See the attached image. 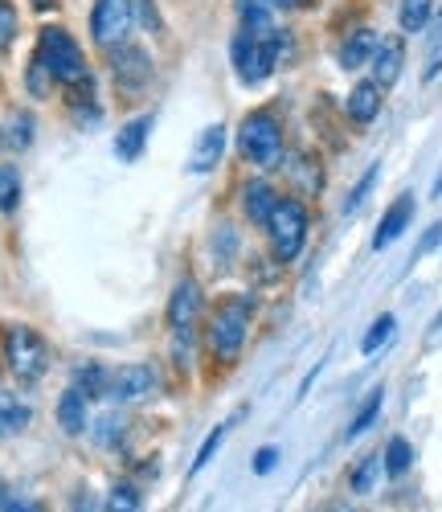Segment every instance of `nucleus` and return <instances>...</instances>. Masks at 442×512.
<instances>
[{
  "label": "nucleus",
  "mask_w": 442,
  "mask_h": 512,
  "mask_svg": "<svg viewBox=\"0 0 442 512\" xmlns=\"http://www.w3.org/2000/svg\"><path fill=\"white\" fill-rule=\"evenodd\" d=\"M37 58L46 62L50 78L66 91H78V87H91V66H86V54L78 41L62 29V25H46L37 33Z\"/></svg>",
  "instance_id": "f257e3e1"
},
{
  "label": "nucleus",
  "mask_w": 442,
  "mask_h": 512,
  "mask_svg": "<svg viewBox=\"0 0 442 512\" xmlns=\"http://www.w3.org/2000/svg\"><path fill=\"white\" fill-rule=\"evenodd\" d=\"M283 54H287V33H283V29H279L275 37H250V33L238 29L234 41H230L234 70H238V78L246 82V87H258V82H267V78L279 70Z\"/></svg>",
  "instance_id": "f03ea898"
},
{
  "label": "nucleus",
  "mask_w": 442,
  "mask_h": 512,
  "mask_svg": "<svg viewBox=\"0 0 442 512\" xmlns=\"http://www.w3.org/2000/svg\"><path fill=\"white\" fill-rule=\"evenodd\" d=\"M250 320H254V295H230L221 300V308L209 320V349L217 361H238L246 336H250Z\"/></svg>",
  "instance_id": "7ed1b4c3"
},
{
  "label": "nucleus",
  "mask_w": 442,
  "mask_h": 512,
  "mask_svg": "<svg viewBox=\"0 0 442 512\" xmlns=\"http://www.w3.org/2000/svg\"><path fill=\"white\" fill-rule=\"evenodd\" d=\"M238 152L254 168H279L283 164V127L271 111H254L238 127Z\"/></svg>",
  "instance_id": "20e7f679"
},
{
  "label": "nucleus",
  "mask_w": 442,
  "mask_h": 512,
  "mask_svg": "<svg viewBox=\"0 0 442 512\" xmlns=\"http://www.w3.org/2000/svg\"><path fill=\"white\" fill-rule=\"evenodd\" d=\"M0 336H5V361L17 381H37L50 369V345L29 324H5Z\"/></svg>",
  "instance_id": "39448f33"
},
{
  "label": "nucleus",
  "mask_w": 442,
  "mask_h": 512,
  "mask_svg": "<svg viewBox=\"0 0 442 512\" xmlns=\"http://www.w3.org/2000/svg\"><path fill=\"white\" fill-rule=\"evenodd\" d=\"M267 238H271V250H275L279 263H295L299 259V250L307 242V209H303V201H295V197H279L275 201L271 218H267Z\"/></svg>",
  "instance_id": "423d86ee"
},
{
  "label": "nucleus",
  "mask_w": 442,
  "mask_h": 512,
  "mask_svg": "<svg viewBox=\"0 0 442 512\" xmlns=\"http://www.w3.org/2000/svg\"><path fill=\"white\" fill-rule=\"evenodd\" d=\"M131 25H136V5H131V0H95V9H91L95 46H103V50L119 46V41H127Z\"/></svg>",
  "instance_id": "0eeeda50"
},
{
  "label": "nucleus",
  "mask_w": 442,
  "mask_h": 512,
  "mask_svg": "<svg viewBox=\"0 0 442 512\" xmlns=\"http://www.w3.org/2000/svg\"><path fill=\"white\" fill-rule=\"evenodd\" d=\"M156 390H160V373L152 365H144V361L111 369V398L123 402V406H136V402L152 398Z\"/></svg>",
  "instance_id": "6e6552de"
},
{
  "label": "nucleus",
  "mask_w": 442,
  "mask_h": 512,
  "mask_svg": "<svg viewBox=\"0 0 442 512\" xmlns=\"http://www.w3.org/2000/svg\"><path fill=\"white\" fill-rule=\"evenodd\" d=\"M111 74L119 82V91H144L152 82V58L148 50L131 46V41H119L111 46Z\"/></svg>",
  "instance_id": "1a4fd4ad"
},
{
  "label": "nucleus",
  "mask_w": 442,
  "mask_h": 512,
  "mask_svg": "<svg viewBox=\"0 0 442 512\" xmlns=\"http://www.w3.org/2000/svg\"><path fill=\"white\" fill-rule=\"evenodd\" d=\"M201 308H205L201 287L193 279H181V283H176V291H172V300H168V328L172 332H189L197 324Z\"/></svg>",
  "instance_id": "9d476101"
},
{
  "label": "nucleus",
  "mask_w": 442,
  "mask_h": 512,
  "mask_svg": "<svg viewBox=\"0 0 442 512\" xmlns=\"http://www.w3.org/2000/svg\"><path fill=\"white\" fill-rule=\"evenodd\" d=\"M221 156H226V127L209 123V127H201V136L189 148V173H197V177L213 173V168L221 164Z\"/></svg>",
  "instance_id": "9b49d317"
},
{
  "label": "nucleus",
  "mask_w": 442,
  "mask_h": 512,
  "mask_svg": "<svg viewBox=\"0 0 442 512\" xmlns=\"http://www.w3.org/2000/svg\"><path fill=\"white\" fill-rule=\"evenodd\" d=\"M377 46H381V37L373 33V29H352L344 41H340V50H336V62H340V70H361V66H369L373 62V54H377Z\"/></svg>",
  "instance_id": "f8f14e48"
},
{
  "label": "nucleus",
  "mask_w": 442,
  "mask_h": 512,
  "mask_svg": "<svg viewBox=\"0 0 442 512\" xmlns=\"http://www.w3.org/2000/svg\"><path fill=\"white\" fill-rule=\"evenodd\" d=\"M373 82L385 91V87H393L397 78H402V66H406V46H402V37H385L381 46H377V54H373Z\"/></svg>",
  "instance_id": "ddd939ff"
},
{
  "label": "nucleus",
  "mask_w": 442,
  "mask_h": 512,
  "mask_svg": "<svg viewBox=\"0 0 442 512\" xmlns=\"http://www.w3.org/2000/svg\"><path fill=\"white\" fill-rule=\"evenodd\" d=\"M410 218H414V197L410 193H402L389 209H385V218H381V226H377V234H373V250H385L389 242H397L406 234V226H410Z\"/></svg>",
  "instance_id": "4468645a"
},
{
  "label": "nucleus",
  "mask_w": 442,
  "mask_h": 512,
  "mask_svg": "<svg viewBox=\"0 0 442 512\" xmlns=\"http://www.w3.org/2000/svg\"><path fill=\"white\" fill-rule=\"evenodd\" d=\"M238 17H242V33L250 37H275V5L271 0H238Z\"/></svg>",
  "instance_id": "2eb2a0df"
},
{
  "label": "nucleus",
  "mask_w": 442,
  "mask_h": 512,
  "mask_svg": "<svg viewBox=\"0 0 442 512\" xmlns=\"http://www.w3.org/2000/svg\"><path fill=\"white\" fill-rule=\"evenodd\" d=\"M381 103L385 99H381V87H377L373 78L369 82H357V87L348 91V119L365 127V123H373L381 115Z\"/></svg>",
  "instance_id": "dca6fc26"
},
{
  "label": "nucleus",
  "mask_w": 442,
  "mask_h": 512,
  "mask_svg": "<svg viewBox=\"0 0 442 512\" xmlns=\"http://www.w3.org/2000/svg\"><path fill=\"white\" fill-rule=\"evenodd\" d=\"M152 123H156L152 115H140V119L123 123V132L115 136V156H119L123 164H131V160H140V156H144V144H148Z\"/></svg>",
  "instance_id": "f3484780"
},
{
  "label": "nucleus",
  "mask_w": 442,
  "mask_h": 512,
  "mask_svg": "<svg viewBox=\"0 0 442 512\" xmlns=\"http://www.w3.org/2000/svg\"><path fill=\"white\" fill-rule=\"evenodd\" d=\"M275 201H279V193H275L267 181H250V185L242 189V209H246V218L258 222V226H267Z\"/></svg>",
  "instance_id": "a211bd4d"
},
{
  "label": "nucleus",
  "mask_w": 442,
  "mask_h": 512,
  "mask_svg": "<svg viewBox=\"0 0 442 512\" xmlns=\"http://www.w3.org/2000/svg\"><path fill=\"white\" fill-rule=\"evenodd\" d=\"M287 173H291V181H295V189H299L303 197H316V193L324 189V168L316 164V156H295V160L287 164Z\"/></svg>",
  "instance_id": "6ab92c4d"
},
{
  "label": "nucleus",
  "mask_w": 442,
  "mask_h": 512,
  "mask_svg": "<svg viewBox=\"0 0 442 512\" xmlns=\"http://www.w3.org/2000/svg\"><path fill=\"white\" fill-rule=\"evenodd\" d=\"M29 422H33V410L17 394H0V439L21 435Z\"/></svg>",
  "instance_id": "aec40b11"
},
{
  "label": "nucleus",
  "mask_w": 442,
  "mask_h": 512,
  "mask_svg": "<svg viewBox=\"0 0 442 512\" xmlns=\"http://www.w3.org/2000/svg\"><path fill=\"white\" fill-rule=\"evenodd\" d=\"M74 390L82 394V398H107L111 394V369H103V365H82L78 373H74Z\"/></svg>",
  "instance_id": "412c9836"
},
{
  "label": "nucleus",
  "mask_w": 442,
  "mask_h": 512,
  "mask_svg": "<svg viewBox=\"0 0 442 512\" xmlns=\"http://www.w3.org/2000/svg\"><path fill=\"white\" fill-rule=\"evenodd\" d=\"M58 426L66 435H82V426H86V398L74 386L58 398Z\"/></svg>",
  "instance_id": "4be33fe9"
},
{
  "label": "nucleus",
  "mask_w": 442,
  "mask_h": 512,
  "mask_svg": "<svg viewBox=\"0 0 442 512\" xmlns=\"http://www.w3.org/2000/svg\"><path fill=\"white\" fill-rule=\"evenodd\" d=\"M434 17V0H402V9H397V25L402 33H422Z\"/></svg>",
  "instance_id": "5701e85b"
},
{
  "label": "nucleus",
  "mask_w": 442,
  "mask_h": 512,
  "mask_svg": "<svg viewBox=\"0 0 442 512\" xmlns=\"http://www.w3.org/2000/svg\"><path fill=\"white\" fill-rule=\"evenodd\" d=\"M238 418H230V422H221V426H213V435L201 443V451H197V459H193V467H189V476H197L201 472V467H209V459L217 455V447L221 443H226V435H230V426H234Z\"/></svg>",
  "instance_id": "b1692460"
},
{
  "label": "nucleus",
  "mask_w": 442,
  "mask_h": 512,
  "mask_svg": "<svg viewBox=\"0 0 442 512\" xmlns=\"http://www.w3.org/2000/svg\"><path fill=\"white\" fill-rule=\"evenodd\" d=\"M17 205H21V177L17 168L0 164V213H13Z\"/></svg>",
  "instance_id": "393cba45"
},
{
  "label": "nucleus",
  "mask_w": 442,
  "mask_h": 512,
  "mask_svg": "<svg viewBox=\"0 0 442 512\" xmlns=\"http://www.w3.org/2000/svg\"><path fill=\"white\" fill-rule=\"evenodd\" d=\"M410 463H414L410 443H406V439H389V447H385V472H389V476H406Z\"/></svg>",
  "instance_id": "a878e982"
},
{
  "label": "nucleus",
  "mask_w": 442,
  "mask_h": 512,
  "mask_svg": "<svg viewBox=\"0 0 442 512\" xmlns=\"http://www.w3.org/2000/svg\"><path fill=\"white\" fill-rule=\"evenodd\" d=\"M25 87H29L33 99H46L50 87H58V82L50 78V70H46V62H41L37 54H33V62H29V70H25Z\"/></svg>",
  "instance_id": "bb28decb"
},
{
  "label": "nucleus",
  "mask_w": 442,
  "mask_h": 512,
  "mask_svg": "<svg viewBox=\"0 0 442 512\" xmlns=\"http://www.w3.org/2000/svg\"><path fill=\"white\" fill-rule=\"evenodd\" d=\"M377 414H381V390H373V394H369V402L357 410V418H352V426H348V439H361V435L369 431V426L377 422Z\"/></svg>",
  "instance_id": "cd10ccee"
},
{
  "label": "nucleus",
  "mask_w": 442,
  "mask_h": 512,
  "mask_svg": "<svg viewBox=\"0 0 442 512\" xmlns=\"http://www.w3.org/2000/svg\"><path fill=\"white\" fill-rule=\"evenodd\" d=\"M393 328H397V320H393V316H377V320H373V328H369V332H365V340H361V353H365V357H373V353L385 345V340L393 336Z\"/></svg>",
  "instance_id": "c85d7f7f"
},
{
  "label": "nucleus",
  "mask_w": 442,
  "mask_h": 512,
  "mask_svg": "<svg viewBox=\"0 0 442 512\" xmlns=\"http://www.w3.org/2000/svg\"><path fill=\"white\" fill-rule=\"evenodd\" d=\"M381 467H385V463H381L377 455L361 459V463H357V472H352V492H361V496L373 492V484H377V476H381Z\"/></svg>",
  "instance_id": "c756f323"
},
{
  "label": "nucleus",
  "mask_w": 442,
  "mask_h": 512,
  "mask_svg": "<svg viewBox=\"0 0 442 512\" xmlns=\"http://www.w3.org/2000/svg\"><path fill=\"white\" fill-rule=\"evenodd\" d=\"M107 512H140V488L136 484H115L107 496Z\"/></svg>",
  "instance_id": "7c9ffc66"
},
{
  "label": "nucleus",
  "mask_w": 442,
  "mask_h": 512,
  "mask_svg": "<svg viewBox=\"0 0 442 512\" xmlns=\"http://www.w3.org/2000/svg\"><path fill=\"white\" fill-rule=\"evenodd\" d=\"M21 33V17H17V5L13 0H0V50H9Z\"/></svg>",
  "instance_id": "2f4dec72"
},
{
  "label": "nucleus",
  "mask_w": 442,
  "mask_h": 512,
  "mask_svg": "<svg viewBox=\"0 0 442 512\" xmlns=\"http://www.w3.org/2000/svg\"><path fill=\"white\" fill-rule=\"evenodd\" d=\"M9 144H13V148H29V144H33V119H29L25 111L13 115V136H9Z\"/></svg>",
  "instance_id": "473e14b6"
},
{
  "label": "nucleus",
  "mask_w": 442,
  "mask_h": 512,
  "mask_svg": "<svg viewBox=\"0 0 442 512\" xmlns=\"http://www.w3.org/2000/svg\"><path fill=\"white\" fill-rule=\"evenodd\" d=\"M373 181H377V164L369 168V173H365V181L357 185V189H352V197L344 201V213H357L361 205H365V197H369V189H373Z\"/></svg>",
  "instance_id": "72a5a7b5"
},
{
  "label": "nucleus",
  "mask_w": 442,
  "mask_h": 512,
  "mask_svg": "<svg viewBox=\"0 0 442 512\" xmlns=\"http://www.w3.org/2000/svg\"><path fill=\"white\" fill-rule=\"evenodd\" d=\"M136 5V21L152 33H160V9H156V0H131Z\"/></svg>",
  "instance_id": "f704fd0d"
},
{
  "label": "nucleus",
  "mask_w": 442,
  "mask_h": 512,
  "mask_svg": "<svg viewBox=\"0 0 442 512\" xmlns=\"http://www.w3.org/2000/svg\"><path fill=\"white\" fill-rule=\"evenodd\" d=\"M442 74V29L434 33V46H430V58H426V82Z\"/></svg>",
  "instance_id": "c9c22d12"
},
{
  "label": "nucleus",
  "mask_w": 442,
  "mask_h": 512,
  "mask_svg": "<svg viewBox=\"0 0 442 512\" xmlns=\"http://www.w3.org/2000/svg\"><path fill=\"white\" fill-rule=\"evenodd\" d=\"M0 512H46V508L29 496H9V500H0Z\"/></svg>",
  "instance_id": "e433bc0d"
},
{
  "label": "nucleus",
  "mask_w": 442,
  "mask_h": 512,
  "mask_svg": "<svg viewBox=\"0 0 442 512\" xmlns=\"http://www.w3.org/2000/svg\"><path fill=\"white\" fill-rule=\"evenodd\" d=\"M438 242H442V222H438V226H430V234L418 242V250H414V263H418V259H426V254H430Z\"/></svg>",
  "instance_id": "4c0bfd02"
},
{
  "label": "nucleus",
  "mask_w": 442,
  "mask_h": 512,
  "mask_svg": "<svg viewBox=\"0 0 442 512\" xmlns=\"http://www.w3.org/2000/svg\"><path fill=\"white\" fill-rule=\"evenodd\" d=\"M275 459H279V451H275V447H262V451H258V459H254V472H258V476H267L271 467H275Z\"/></svg>",
  "instance_id": "58836bf2"
},
{
  "label": "nucleus",
  "mask_w": 442,
  "mask_h": 512,
  "mask_svg": "<svg viewBox=\"0 0 442 512\" xmlns=\"http://www.w3.org/2000/svg\"><path fill=\"white\" fill-rule=\"evenodd\" d=\"M275 9H287V13H299V9H316L320 0H271Z\"/></svg>",
  "instance_id": "ea45409f"
},
{
  "label": "nucleus",
  "mask_w": 442,
  "mask_h": 512,
  "mask_svg": "<svg viewBox=\"0 0 442 512\" xmlns=\"http://www.w3.org/2000/svg\"><path fill=\"white\" fill-rule=\"evenodd\" d=\"M74 512H95V504H91V496H78V500H74Z\"/></svg>",
  "instance_id": "a19ab883"
},
{
  "label": "nucleus",
  "mask_w": 442,
  "mask_h": 512,
  "mask_svg": "<svg viewBox=\"0 0 442 512\" xmlns=\"http://www.w3.org/2000/svg\"><path fill=\"white\" fill-rule=\"evenodd\" d=\"M33 9L37 13H50V9H58V0H33Z\"/></svg>",
  "instance_id": "79ce46f5"
},
{
  "label": "nucleus",
  "mask_w": 442,
  "mask_h": 512,
  "mask_svg": "<svg viewBox=\"0 0 442 512\" xmlns=\"http://www.w3.org/2000/svg\"><path fill=\"white\" fill-rule=\"evenodd\" d=\"M430 197H442V173H438V181H434V189H430Z\"/></svg>",
  "instance_id": "37998d69"
},
{
  "label": "nucleus",
  "mask_w": 442,
  "mask_h": 512,
  "mask_svg": "<svg viewBox=\"0 0 442 512\" xmlns=\"http://www.w3.org/2000/svg\"><path fill=\"white\" fill-rule=\"evenodd\" d=\"M324 512H352V508H348V504H328Z\"/></svg>",
  "instance_id": "c03bdc74"
},
{
  "label": "nucleus",
  "mask_w": 442,
  "mask_h": 512,
  "mask_svg": "<svg viewBox=\"0 0 442 512\" xmlns=\"http://www.w3.org/2000/svg\"><path fill=\"white\" fill-rule=\"evenodd\" d=\"M5 144H9V140H5V136H0V148H5Z\"/></svg>",
  "instance_id": "a18cd8bd"
}]
</instances>
